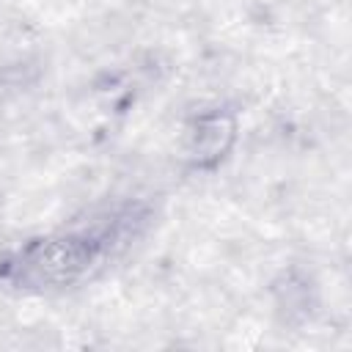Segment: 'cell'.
<instances>
[{
	"label": "cell",
	"instance_id": "obj_1",
	"mask_svg": "<svg viewBox=\"0 0 352 352\" xmlns=\"http://www.w3.org/2000/svg\"><path fill=\"white\" fill-rule=\"evenodd\" d=\"M231 135H234V126H231V121L226 116L201 118L198 129H195V143H192L195 162H209V160L223 157L226 146L231 143Z\"/></svg>",
	"mask_w": 352,
	"mask_h": 352
}]
</instances>
